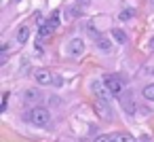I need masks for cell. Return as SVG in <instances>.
I'll list each match as a JSON object with an SVG mask.
<instances>
[{"label":"cell","mask_w":154,"mask_h":142,"mask_svg":"<svg viewBox=\"0 0 154 142\" xmlns=\"http://www.w3.org/2000/svg\"><path fill=\"white\" fill-rule=\"evenodd\" d=\"M23 119H26L30 125L47 127V125H49V121H51V115H49V110H47V108H42V106H34V108H30V110L23 115Z\"/></svg>","instance_id":"obj_1"},{"label":"cell","mask_w":154,"mask_h":142,"mask_svg":"<svg viewBox=\"0 0 154 142\" xmlns=\"http://www.w3.org/2000/svg\"><path fill=\"white\" fill-rule=\"evenodd\" d=\"M103 85H106V89H108L112 95H116V98H120V95H122L125 81H122L118 74H106V76H103Z\"/></svg>","instance_id":"obj_2"},{"label":"cell","mask_w":154,"mask_h":142,"mask_svg":"<svg viewBox=\"0 0 154 142\" xmlns=\"http://www.w3.org/2000/svg\"><path fill=\"white\" fill-rule=\"evenodd\" d=\"M34 79H36V83H40V85H51V83L61 85V79L55 76L51 70H45V68H38V70L34 72Z\"/></svg>","instance_id":"obj_3"},{"label":"cell","mask_w":154,"mask_h":142,"mask_svg":"<svg viewBox=\"0 0 154 142\" xmlns=\"http://www.w3.org/2000/svg\"><path fill=\"white\" fill-rule=\"evenodd\" d=\"M68 53H70V57L78 60V57L85 53V40H82V38H72V40L68 43Z\"/></svg>","instance_id":"obj_4"},{"label":"cell","mask_w":154,"mask_h":142,"mask_svg":"<svg viewBox=\"0 0 154 142\" xmlns=\"http://www.w3.org/2000/svg\"><path fill=\"white\" fill-rule=\"evenodd\" d=\"M95 110H97V115H101L103 119H112V108H110L108 100L99 98V100H97V104H95Z\"/></svg>","instance_id":"obj_5"},{"label":"cell","mask_w":154,"mask_h":142,"mask_svg":"<svg viewBox=\"0 0 154 142\" xmlns=\"http://www.w3.org/2000/svg\"><path fill=\"white\" fill-rule=\"evenodd\" d=\"M95 45H97V49H99V51H103V53H110V49H112V43H110L106 36L95 38Z\"/></svg>","instance_id":"obj_6"},{"label":"cell","mask_w":154,"mask_h":142,"mask_svg":"<svg viewBox=\"0 0 154 142\" xmlns=\"http://www.w3.org/2000/svg\"><path fill=\"white\" fill-rule=\"evenodd\" d=\"M110 36H112L118 45H127V40H129V38H127V34H125L122 30H118V28H114V30L110 32Z\"/></svg>","instance_id":"obj_7"},{"label":"cell","mask_w":154,"mask_h":142,"mask_svg":"<svg viewBox=\"0 0 154 142\" xmlns=\"http://www.w3.org/2000/svg\"><path fill=\"white\" fill-rule=\"evenodd\" d=\"M120 102H122V108H125L129 115H133V112H135V106H133V102H131V95H129V93L120 95Z\"/></svg>","instance_id":"obj_8"},{"label":"cell","mask_w":154,"mask_h":142,"mask_svg":"<svg viewBox=\"0 0 154 142\" xmlns=\"http://www.w3.org/2000/svg\"><path fill=\"white\" fill-rule=\"evenodd\" d=\"M141 95L146 98V100H150V102H154V83H148L143 89H141Z\"/></svg>","instance_id":"obj_9"},{"label":"cell","mask_w":154,"mask_h":142,"mask_svg":"<svg viewBox=\"0 0 154 142\" xmlns=\"http://www.w3.org/2000/svg\"><path fill=\"white\" fill-rule=\"evenodd\" d=\"M53 30H55V28H53L51 24H47V26H42V28H40V32H38V36H40V40H47V38H49V36L53 34Z\"/></svg>","instance_id":"obj_10"},{"label":"cell","mask_w":154,"mask_h":142,"mask_svg":"<svg viewBox=\"0 0 154 142\" xmlns=\"http://www.w3.org/2000/svg\"><path fill=\"white\" fill-rule=\"evenodd\" d=\"M40 100V91L38 89H28L26 91V102H38Z\"/></svg>","instance_id":"obj_11"},{"label":"cell","mask_w":154,"mask_h":142,"mask_svg":"<svg viewBox=\"0 0 154 142\" xmlns=\"http://www.w3.org/2000/svg\"><path fill=\"white\" fill-rule=\"evenodd\" d=\"M28 36H30V28H28V26H21L19 32H17V40H19V43H26Z\"/></svg>","instance_id":"obj_12"},{"label":"cell","mask_w":154,"mask_h":142,"mask_svg":"<svg viewBox=\"0 0 154 142\" xmlns=\"http://www.w3.org/2000/svg\"><path fill=\"white\" fill-rule=\"evenodd\" d=\"M133 17H135V11H133V9H125V11H120V15H118L120 21H129V19H133Z\"/></svg>","instance_id":"obj_13"},{"label":"cell","mask_w":154,"mask_h":142,"mask_svg":"<svg viewBox=\"0 0 154 142\" xmlns=\"http://www.w3.org/2000/svg\"><path fill=\"white\" fill-rule=\"evenodd\" d=\"M116 138H118V142H135V138L131 134H116Z\"/></svg>","instance_id":"obj_14"},{"label":"cell","mask_w":154,"mask_h":142,"mask_svg":"<svg viewBox=\"0 0 154 142\" xmlns=\"http://www.w3.org/2000/svg\"><path fill=\"white\" fill-rule=\"evenodd\" d=\"M49 24H51L53 28H57V26H59V11H53V15H51V19H49Z\"/></svg>","instance_id":"obj_15"},{"label":"cell","mask_w":154,"mask_h":142,"mask_svg":"<svg viewBox=\"0 0 154 142\" xmlns=\"http://www.w3.org/2000/svg\"><path fill=\"white\" fill-rule=\"evenodd\" d=\"M110 140H112V136H99L95 142H110Z\"/></svg>","instance_id":"obj_16"},{"label":"cell","mask_w":154,"mask_h":142,"mask_svg":"<svg viewBox=\"0 0 154 142\" xmlns=\"http://www.w3.org/2000/svg\"><path fill=\"white\" fill-rule=\"evenodd\" d=\"M7 102H9V93L2 95V110H7Z\"/></svg>","instance_id":"obj_17"},{"label":"cell","mask_w":154,"mask_h":142,"mask_svg":"<svg viewBox=\"0 0 154 142\" xmlns=\"http://www.w3.org/2000/svg\"><path fill=\"white\" fill-rule=\"evenodd\" d=\"M135 142H150V138H148V136H139Z\"/></svg>","instance_id":"obj_18"},{"label":"cell","mask_w":154,"mask_h":142,"mask_svg":"<svg viewBox=\"0 0 154 142\" xmlns=\"http://www.w3.org/2000/svg\"><path fill=\"white\" fill-rule=\"evenodd\" d=\"M78 2H80V5H85V7H87V5H89V2H91V0H78Z\"/></svg>","instance_id":"obj_19"},{"label":"cell","mask_w":154,"mask_h":142,"mask_svg":"<svg viewBox=\"0 0 154 142\" xmlns=\"http://www.w3.org/2000/svg\"><path fill=\"white\" fill-rule=\"evenodd\" d=\"M148 47H150V49H154V38H152V40L148 43Z\"/></svg>","instance_id":"obj_20"},{"label":"cell","mask_w":154,"mask_h":142,"mask_svg":"<svg viewBox=\"0 0 154 142\" xmlns=\"http://www.w3.org/2000/svg\"><path fill=\"white\" fill-rule=\"evenodd\" d=\"M110 142H118V138H116V136H114V138H112V140H110Z\"/></svg>","instance_id":"obj_21"},{"label":"cell","mask_w":154,"mask_h":142,"mask_svg":"<svg viewBox=\"0 0 154 142\" xmlns=\"http://www.w3.org/2000/svg\"><path fill=\"white\" fill-rule=\"evenodd\" d=\"M152 2H154V0H152Z\"/></svg>","instance_id":"obj_22"}]
</instances>
